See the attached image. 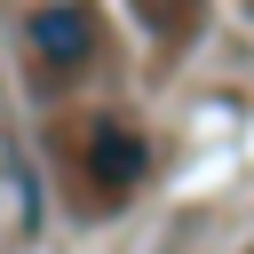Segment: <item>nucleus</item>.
I'll list each match as a JSON object with an SVG mask.
<instances>
[{
    "label": "nucleus",
    "instance_id": "f03ea898",
    "mask_svg": "<svg viewBox=\"0 0 254 254\" xmlns=\"http://www.w3.org/2000/svg\"><path fill=\"white\" fill-rule=\"evenodd\" d=\"M32 48L48 56V64H87L95 56V24H87V8H40L32 16Z\"/></svg>",
    "mask_w": 254,
    "mask_h": 254
},
{
    "label": "nucleus",
    "instance_id": "7ed1b4c3",
    "mask_svg": "<svg viewBox=\"0 0 254 254\" xmlns=\"http://www.w3.org/2000/svg\"><path fill=\"white\" fill-rule=\"evenodd\" d=\"M143 8H151V0H143Z\"/></svg>",
    "mask_w": 254,
    "mask_h": 254
},
{
    "label": "nucleus",
    "instance_id": "f257e3e1",
    "mask_svg": "<svg viewBox=\"0 0 254 254\" xmlns=\"http://www.w3.org/2000/svg\"><path fill=\"white\" fill-rule=\"evenodd\" d=\"M79 159H87V183H95L103 198H127V190L143 183V135L119 127V119H95L87 143H79Z\"/></svg>",
    "mask_w": 254,
    "mask_h": 254
}]
</instances>
